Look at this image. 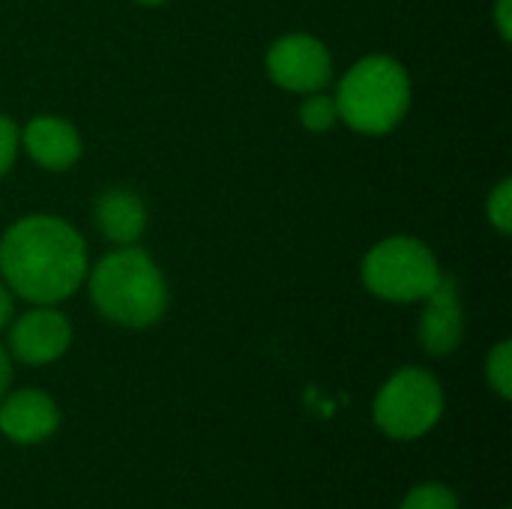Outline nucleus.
Wrapping results in <instances>:
<instances>
[{"instance_id":"f257e3e1","label":"nucleus","mask_w":512,"mask_h":509,"mask_svg":"<svg viewBox=\"0 0 512 509\" xmlns=\"http://www.w3.org/2000/svg\"><path fill=\"white\" fill-rule=\"evenodd\" d=\"M87 270V246L60 216H21L0 237L3 285L33 306L69 300L84 285Z\"/></svg>"},{"instance_id":"ddd939ff","label":"nucleus","mask_w":512,"mask_h":509,"mask_svg":"<svg viewBox=\"0 0 512 509\" xmlns=\"http://www.w3.org/2000/svg\"><path fill=\"white\" fill-rule=\"evenodd\" d=\"M486 378H489V387L507 402L512 396V342L504 339L498 342L492 351H489V360H486Z\"/></svg>"},{"instance_id":"423d86ee","label":"nucleus","mask_w":512,"mask_h":509,"mask_svg":"<svg viewBox=\"0 0 512 509\" xmlns=\"http://www.w3.org/2000/svg\"><path fill=\"white\" fill-rule=\"evenodd\" d=\"M267 75L288 93H315L333 81L330 48L309 33H285L267 48Z\"/></svg>"},{"instance_id":"9d476101","label":"nucleus","mask_w":512,"mask_h":509,"mask_svg":"<svg viewBox=\"0 0 512 509\" xmlns=\"http://www.w3.org/2000/svg\"><path fill=\"white\" fill-rule=\"evenodd\" d=\"M21 150L45 171H66L81 159L84 144L69 120L57 114H39L21 129Z\"/></svg>"},{"instance_id":"aec40b11","label":"nucleus","mask_w":512,"mask_h":509,"mask_svg":"<svg viewBox=\"0 0 512 509\" xmlns=\"http://www.w3.org/2000/svg\"><path fill=\"white\" fill-rule=\"evenodd\" d=\"M135 3H141V6H162V3H168V0H135Z\"/></svg>"},{"instance_id":"dca6fc26","label":"nucleus","mask_w":512,"mask_h":509,"mask_svg":"<svg viewBox=\"0 0 512 509\" xmlns=\"http://www.w3.org/2000/svg\"><path fill=\"white\" fill-rule=\"evenodd\" d=\"M21 150V129L12 117L0 114V177L15 165V156Z\"/></svg>"},{"instance_id":"a211bd4d","label":"nucleus","mask_w":512,"mask_h":509,"mask_svg":"<svg viewBox=\"0 0 512 509\" xmlns=\"http://www.w3.org/2000/svg\"><path fill=\"white\" fill-rule=\"evenodd\" d=\"M15 318V303H12V291L0 282V330H6Z\"/></svg>"},{"instance_id":"6e6552de","label":"nucleus","mask_w":512,"mask_h":509,"mask_svg":"<svg viewBox=\"0 0 512 509\" xmlns=\"http://www.w3.org/2000/svg\"><path fill=\"white\" fill-rule=\"evenodd\" d=\"M420 303H423V315L417 327L420 345L432 357H450L465 336V309L456 279L444 273L441 282L432 288V294Z\"/></svg>"},{"instance_id":"6ab92c4d","label":"nucleus","mask_w":512,"mask_h":509,"mask_svg":"<svg viewBox=\"0 0 512 509\" xmlns=\"http://www.w3.org/2000/svg\"><path fill=\"white\" fill-rule=\"evenodd\" d=\"M9 384H12V357H9V351L0 345V399L9 393Z\"/></svg>"},{"instance_id":"412c9836","label":"nucleus","mask_w":512,"mask_h":509,"mask_svg":"<svg viewBox=\"0 0 512 509\" xmlns=\"http://www.w3.org/2000/svg\"><path fill=\"white\" fill-rule=\"evenodd\" d=\"M504 509H507V507H504Z\"/></svg>"},{"instance_id":"20e7f679","label":"nucleus","mask_w":512,"mask_h":509,"mask_svg":"<svg viewBox=\"0 0 512 509\" xmlns=\"http://www.w3.org/2000/svg\"><path fill=\"white\" fill-rule=\"evenodd\" d=\"M363 285L372 297L387 303H420L441 282L444 270L435 252L408 234L375 243L360 267Z\"/></svg>"},{"instance_id":"f3484780","label":"nucleus","mask_w":512,"mask_h":509,"mask_svg":"<svg viewBox=\"0 0 512 509\" xmlns=\"http://www.w3.org/2000/svg\"><path fill=\"white\" fill-rule=\"evenodd\" d=\"M510 9L512 0H498V3H495V21H498V30H501V36H504V42L512 36Z\"/></svg>"},{"instance_id":"9b49d317","label":"nucleus","mask_w":512,"mask_h":509,"mask_svg":"<svg viewBox=\"0 0 512 509\" xmlns=\"http://www.w3.org/2000/svg\"><path fill=\"white\" fill-rule=\"evenodd\" d=\"M93 222L114 246H132L147 228V207L132 189H105L93 201Z\"/></svg>"},{"instance_id":"0eeeda50","label":"nucleus","mask_w":512,"mask_h":509,"mask_svg":"<svg viewBox=\"0 0 512 509\" xmlns=\"http://www.w3.org/2000/svg\"><path fill=\"white\" fill-rule=\"evenodd\" d=\"M72 345V324L54 306H33L9 324V357L24 366H48Z\"/></svg>"},{"instance_id":"1a4fd4ad","label":"nucleus","mask_w":512,"mask_h":509,"mask_svg":"<svg viewBox=\"0 0 512 509\" xmlns=\"http://www.w3.org/2000/svg\"><path fill=\"white\" fill-rule=\"evenodd\" d=\"M60 426L57 402L42 390H15L0 399V432L15 444H42Z\"/></svg>"},{"instance_id":"7ed1b4c3","label":"nucleus","mask_w":512,"mask_h":509,"mask_svg":"<svg viewBox=\"0 0 512 509\" xmlns=\"http://www.w3.org/2000/svg\"><path fill=\"white\" fill-rule=\"evenodd\" d=\"M339 123L360 135H387L411 111V78L390 54L357 60L336 87Z\"/></svg>"},{"instance_id":"f03ea898","label":"nucleus","mask_w":512,"mask_h":509,"mask_svg":"<svg viewBox=\"0 0 512 509\" xmlns=\"http://www.w3.org/2000/svg\"><path fill=\"white\" fill-rule=\"evenodd\" d=\"M87 291L96 312L129 330L153 327L168 309V285L159 264L138 246H117L87 270Z\"/></svg>"},{"instance_id":"39448f33","label":"nucleus","mask_w":512,"mask_h":509,"mask_svg":"<svg viewBox=\"0 0 512 509\" xmlns=\"http://www.w3.org/2000/svg\"><path fill=\"white\" fill-rule=\"evenodd\" d=\"M444 387L420 366H405L384 381L375 396L372 417L375 426L396 441H414L432 432L444 417Z\"/></svg>"},{"instance_id":"4468645a","label":"nucleus","mask_w":512,"mask_h":509,"mask_svg":"<svg viewBox=\"0 0 512 509\" xmlns=\"http://www.w3.org/2000/svg\"><path fill=\"white\" fill-rule=\"evenodd\" d=\"M399 509H459V495L444 483H423L402 498Z\"/></svg>"},{"instance_id":"f8f14e48","label":"nucleus","mask_w":512,"mask_h":509,"mask_svg":"<svg viewBox=\"0 0 512 509\" xmlns=\"http://www.w3.org/2000/svg\"><path fill=\"white\" fill-rule=\"evenodd\" d=\"M300 123H303V129H309V132H315V135L330 132V129L339 123L336 99L327 96L324 90L306 93V99L300 102Z\"/></svg>"},{"instance_id":"2eb2a0df","label":"nucleus","mask_w":512,"mask_h":509,"mask_svg":"<svg viewBox=\"0 0 512 509\" xmlns=\"http://www.w3.org/2000/svg\"><path fill=\"white\" fill-rule=\"evenodd\" d=\"M486 219H489V225L501 234V237H507L512 231V180L510 177H504L495 189H492V195H489V201H486Z\"/></svg>"}]
</instances>
